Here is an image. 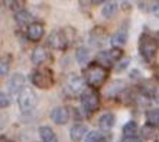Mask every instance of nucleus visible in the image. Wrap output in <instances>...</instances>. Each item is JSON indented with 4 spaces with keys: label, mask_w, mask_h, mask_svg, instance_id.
Wrapping results in <instances>:
<instances>
[{
    "label": "nucleus",
    "mask_w": 159,
    "mask_h": 142,
    "mask_svg": "<svg viewBox=\"0 0 159 142\" xmlns=\"http://www.w3.org/2000/svg\"><path fill=\"white\" fill-rule=\"evenodd\" d=\"M139 52L146 63H152L158 52V42L151 35L143 34L139 38Z\"/></svg>",
    "instance_id": "1"
},
{
    "label": "nucleus",
    "mask_w": 159,
    "mask_h": 142,
    "mask_svg": "<svg viewBox=\"0 0 159 142\" xmlns=\"http://www.w3.org/2000/svg\"><path fill=\"white\" fill-rule=\"evenodd\" d=\"M107 78V68L98 63H93L87 70V83L91 87H100Z\"/></svg>",
    "instance_id": "2"
},
{
    "label": "nucleus",
    "mask_w": 159,
    "mask_h": 142,
    "mask_svg": "<svg viewBox=\"0 0 159 142\" xmlns=\"http://www.w3.org/2000/svg\"><path fill=\"white\" fill-rule=\"evenodd\" d=\"M30 81L38 88H49L54 86V74L49 68H38L32 71Z\"/></svg>",
    "instance_id": "3"
},
{
    "label": "nucleus",
    "mask_w": 159,
    "mask_h": 142,
    "mask_svg": "<svg viewBox=\"0 0 159 142\" xmlns=\"http://www.w3.org/2000/svg\"><path fill=\"white\" fill-rule=\"evenodd\" d=\"M36 102H38V96L35 94V92L29 87H23L19 92V99H17V103H19V107L23 113H28L30 110H34V107L36 106Z\"/></svg>",
    "instance_id": "4"
},
{
    "label": "nucleus",
    "mask_w": 159,
    "mask_h": 142,
    "mask_svg": "<svg viewBox=\"0 0 159 142\" xmlns=\"http://www.w3.org/2000/svg\"><path fill=\"white\" fill-rule=\"evenodd\" d=\"M48 45L54 50H65L68 45V39L62 31H54L48 36Z\"/></svg>",
    "instance_id": "5"
},
{
    "label": "nucleus",
    "mask_w": 159,
    "mask_h": 142,
    "mask_svg": "<svg viewBox=\"0 0 159 142\" xmlns=\"http://www.w3.org/2000/svg\"><path fill=\"white\" fill-rule=\"evenodd\" d=\"M81 102H83V106L85 107V110H88V112H94L100 106L98 94L93 90H88V92L84 93L83 97H81Z\"/></svg>",
    "instance_id": "6"
},
{
    "label": "nucleus",
    "mask_w": 159,
    "mask_h": 142,
    "mask_svg": "<svg viewBox=\"0 0 159 142\" xmlns=\"http://www.w3.org/2000/svg\"><path fill=\"white\" fill-rule=\"evenodd\" d=\"M119 58H121V51L120 50H110V51H104L98 55L97 58V63L101 64V65H106V68L113 65Z\"/></svg>",
    "instance_id": "7"
},
{
    "label": "nucleus",
    "mask_w": 159,
    "mask_h": 142,
    "mask_svg": "<svg viewBox=\"0 0 159 142\" xmlns=\"http://www.w3.org/2000/svg\"><path fill=\"white\" fill-rule=\"evenodd\" d=\"M45 34V29H43V25L39 23V22H32L28 25V31H26V36L28 39L32 42H38L42 39Z\"/></svg>",
    "instance_id": "8"
},
{
    "label": "nucleus",
    "mask_w": 159,
    "mask_h": 142,
    "mask_svg": "<svg viewBox=\"0 0 159 142\" xmlns=\"http://www.w3.org/2000/svg\"><path fill=\"white\" fill-rule=\"evenodd\" d=\"M25 83H26L25 75L20 74V73H15L7 83L9 92L12 93V94H16V93H19L22 88L25 87Z\"/></svg>",
    "instance_id": "9"
},
{
    "label": "nucleus",
    "mask_w": 159,
    "mask_h": 142,
    "mask_svg": "<svg viewBox=\"0 0 159 142\" xmlns=\"http://www.w3.org/2000/svg\"><path fill=\"white\" fill-rule=\"evenodd\" d=\"M51 119H52L57 125H65V123L70 121V112H68V109L64 107V106L55 107L54 110L51 112Z\"/></svg>",
    "instance_id": "10"
},
{
    "label": "nucleus",
    "mask_w": 159,
    "mask_h": 142,
    "mask_svg": "<svg viewBox=\"0 0 159 142\" xmlns=\"http://www.w3.org/2000/svg\"><path fill=\"white\" fill-rule=\"evenodd\" d=\"M127 36H129L127 28H126V26H121V28H119V29L116 31V34H114L113 38H111V45L116 46V48H120V46L126 45Z\"/></svg>",
    "instance_id": "11"
},
{
    "label": "nucleus",
    "mask_w": 159,
    "mask_h": 142,
    "mask_svg": "<svg viewBox=\"0 0 159 142\" xmlns=\"http://www.w3.org/2000/svg\"><path fill=\"white\" fill-rule=\"evenodd\" d=\"M87 132H88V129H87V126L85 125L75 123V125H72L71 129H70V138H71L74 142H80L81 139L85 138Z\"/></svg>",
    "instance_id": "12"
},
{
    "label": "nucleus",
    "mask_w": 159,
    "mask_h": 142,
    "mask_svg": "<svg viewBox=\"0 0 159 142\" xmlns=\"http://www.w3.org/2000/svg\"><path fill=\"white\" fill-rule=\"evenodd\" d=\"M49 58V52L46 50L45 46H36L32 52V63L35 65H41Z\"/></svg>",
    "instance_id": "13"
},
{
    "label": "nucleus",
    "mask_w": 159,
    "mask_h": 142,
    "mask_svg": "<svg viewBox=\"0 0 159 142\" xmlns=\"http://www.w3.org/2000/svg\"><path fill=\"white\" fill-rule=\"evenodd\" d=\"M67 84H68V88L72 93H80L84 88V78L78 74H71L68 77Z\"/></svg>",
    "instance_id": "14"
},
{
    "label": "nucleus",
    "mask_w": 159,
    "mask_h": 142,
    "mask_svg": "<svg viewBox=\"0 0 159 142\" xmlns=\"http://www.w3.org/2000/svg\"><path fill=\"white\" fill-rule=\"evenodd\" d=\"M114 123H116V117H114L113 113H104V115H101L100 121H98L100 129L104 130V132H107V130L111 129V128L114 126Z\"/></svg>",
    "instance_id": "15"
},
{
    "label": "nucleus",
    "mask_w": 159,
    "mask_h": 142,
    "mask_svg": "<svg viewBox=\"0 0 159 142\" xmlns=\"http://www.w3.org/2000/svg\"><path fill=\"white\" fill-rule=\"evenodd\" d=\"M15 13H16V15H15V21L17 22V25L28 26L29 23H32V22H34L32 15H30L29 12H26L25 9H20V10H17V12H15Z\"/></svg>",
    "instance_id": "16"
},
{
    "label": "nucleus",
    "mask_w": 159,
    "mask_h": 142,
    "mask_svg": "<svg viewBox=\"0 0 159 142\" xmlns=\"http://www.w3.org/2000/svg\"><path fill=\"white\" fill-rule=\"evenodd\" d=\"M39 136H41L42 142H58L57 135L49 126H41L39 128Z\"/></svg>",
    "instance_id": "17"
},
{
    "label": "nucleus",
    "mask_w": 159,
    "mask_h": 142,
    "mask_svg": "<svg viewBox=\"0 0 159 142\" xmlns=\"http://www.w3.org/2000/svg\"><path fill=\"white\" fill-rule=\"evenodd\" d=\"M116 12H117V2L116 0H107V2H104V6L101 9V15L103 16L110 19V17H113L116 15Z\"/></svg>",
    "instance_id": "18"
},
{
    "label": "nucleus",
    "mask_w": 159,
    "mask_h": 142,
    "mask_svg": "<svg viewBox=\"0 0 159 142\" xmlns=\"http://www.w3.org/2000/svg\"><path fill=\"white\" fill-rule=\"evenodd\" d=\"M146 122L149 125H159V109H151L146 112Z\"/></svg>",
    "instance_id": "19"
},
{
    "label": "nucleus",
    "mask_w": 159,
    "mask_h": 142,
    "mask_svg": "<svg viewBox=\"0 0 159 142\" xmlns=\"http://www.w3.org/2000/svg\"><path fill=\"white\" fill-rule=\"evenodd\" d=\"M3 2L6 4V7L13 10V12H17L25 6V0H3Z\"/></svg>",
    "instance_id": "20"
},
{
    "label": "nucleus",
    "mask_w": 159,
    "mask_h": 142,
    "mask_svg": "<svg viewBox=\"0 0 159 142\" xmlns=\"http://www.w3.org/2000/svg\"><path fill=\"white\" fill-rule=\"evenodd\" d=\"M88 59H90V51H88V48H85V46L78 48L77 50V61L80 64H85V63H88Z\"/></svg>",
    "instance_id": "21"
},
{
    "label": "nucleus",
    "mask_w": 159,
    "mask_h": 142,
    "mask_svg": "<svg viewBox=\"0 0 159 142\" xmlns=\"http://www.w3.org/2000/svg\"><path fill=\"white\" fill-rule=\"evenodd\" d=\"M156 135V126H153V125H145L142 128V136L145 139H151V138H153Z\"/></svg>",
    "instance_id": "22"
},
{
    "label": "nucleus",
    "mask_w": 159,
    "mask_h": 142,
    "mask_svg": "<svg viewBox=\"0 0 159 142\" xmlns=\"http://www.w3.org/2000/svg\"><path fill=\"white\" fill-rule=\"evenodd\" d=\"M123 132H125L126 136H133V135L138 132V123L134 121L127 122L125 125V128H123Z\"/></svg>",
    "instance_id": "23"
},
{
    "label": "nucleus",
    "mask_w": 159,
    "mask_h": 142,
    "mask_svg": "<svg viewBox=\"0 0 159 142\" xmlns=\"http://www.w3.org/2000/svg\"><path fill=\"white\" fill-rule=\"evenodd\" d=\"M10 58L6 57V58H0V77H3L9 73V68H10Z\"/></svg>",
    "instance_id": "24"
},
{
    "label": "nucleus",
    "mask_w": 159,
    "mask_h": 142,
    "mask_svg": "<svg viewBox=\"0 0 159 142\" xmlns=\"http://www.w3.org/2000/svg\"><path fill=\"white\" fill-rule=\"evenodd\" d=\"M87 138H85V142H103V135L100 132H96V130H93L90 132L88 135H85Z\"/></svg>",
    "instance_id": "25"
},
{
    "label": "nucleus",
    "mask_w": 159,
    "mask_h": 142,
    "mask_svg": "<svg viewBox=\"0 0 159 142\" xmlns=\"http://www.w3.org/2000/svg\"><path fill=\"white\" fill-rule=\"evenodd\" d=\"M130 64V59L129 58H119L117 61H116V70L117 71H123L125 68L129 67Z\"/></svg>",
    "instance_id": "26"
},
{
    "label": "nucleus",
    "mask_w": 159,
    "mask_h": 142,
    "mask_svg": "<svg viewBox=\"0 0 159 142\" xmlns=\"http://www.w3.org/2000/svg\"><path fill=\"white\" fill-rule=\"evenodd\" d=\"M123 81H116V83L111 84V87H110L109 90V96H114V93H119L123 88Z\"/></svg>",
    "instance_id": "27"
},
{
    "label": "nucleus",
    "mask_w": 159,
    "mask_h": 142,
    "mask_svg": "<svg viewBox=\"0 0 159 142\" xmlns=\"http://www.w3.org/2000/svg\"><path fill=\"white\" fill-rule=\"evenodd\" d=\"M9 103H10V100H9L7 94L3 92H0V107H7Z\"/></svg>",
    "instance_id": "28"
},
{
    "label": "nucleus",
    "mask_w": 159,
    "mask_h": 142,
    "mask_svg": "<svg viewBox=\"0 0 159 142\" xmlns=\"http://www.w3.org/2000/svg\"><path fill=\"white\" fill-rule=\"evenodd\" d=\"M123 142H142V139H139L138 136H126V139Z\"/></svg>",
    "instance_id": "29"
},
{
    "label": "nucleus",
    "mask_w": 159,
    "mask_h": 142,
    "mask_svg": "<svg viewBox=\"0 0 159 142\" xmlns=\"http://www.w3.org/2000/svg\"><path fill=\"white\" fill-rule=\"evenodd\" d=\"M152 10H153V15H155L156 17H159V2L155 4V6H153V9H152Z\"/></svg>",
    "instance_id": "30"
},
{
    "label": "nucleus",
    "mask_w": 159,
    "mask_h": 142,
    "mask_svg": "<svg viewBox=\"0 0 159 142\" xmlns=\"http://www.w3.org/2000/svg\"><path fill=\"white\" fill-rule=\"evenodd\" d=\"M80 3H81V6H84V7H87L88 4L91 3V0H80Z\"/></svg>",
    "instance_id": "31"
},
{
    "label": "nucleus",
    "mask_w": 159,
    "mask_h": 142,
    "mask_svg": "<svg viewBox=\"0 0 159 142\" xmlns=\"http://www.w3.org/2000/svg\"><path fill=\"white\" fill-rule=\"evenodd\" d=\"M104 2H107V0H91V3L94 4H103Z\"/></svg>",
    "instance_id": "32"
},
{
    "label": "nucleus",
    "mask_w": 159,
    "mask_h": 142,
    "mask_svg": "<svg viewBox=\"0 0 159 142\" xmlns=\"http://www.w3.org/2000/svg\"><path fill=\"white\" fill-rule=\"evenodd\" d=\"M0 142H13V141H10V139H7V138H4V136H0Z\"/></svg>",
    "instance_id": "33"
},
{
    "label": "nucleus",
    "mask_w": 159,
    "mask_h": 142,
    "mask_svg": "<svg viewBox=\"0 0 159 142\" xmlns=\"http://www.w3.org/2000/svg\"><path fill=\"white\" fill-rule=\"evenodd\" d=\"M156 80H158V83H159V71H158V74H156Z\"/></svg>",
    "instance_id": "34"
},
{
    "label": "nucleus",
    "mask_w": 159,
    "mask_h": 142,
    "mask_svg": "<svg viewBox=\"0 0 159 142\" xmlns=\"http://www.w3.org/2000/svg\"><path fill=\"white\" fill-rule=\"evenodd\" d=\"M158 142H159V136H158Z\"/></svg>",
    "instance_id": "35"
}]
</instances>
